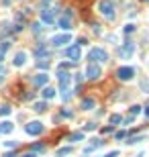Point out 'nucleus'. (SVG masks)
Returning a JSON list of instances; mask_svg holds the SVG:
<instances>
[{"label":"nucleus","mask_w":149,"mask_h":157,"mask_svg":"<svg viewBox=\"0 0 149 157\" xmlns=\"http://www.w3.org/2000/svg\"><path fill=\"white\" fill-rule=\"evenodd\" d=\"M98 10H100V14H102L104 19L112 21L115 19V2L112 0H100L98 2Z\"/></svg>","instance_id":"f257e3e1"},{"label":"nucleus","mask_w":149,"mask_h":157,"mask_svg":"<svg viewBox=\"0 0 149 157\" xmlns=\"http://www.w3.org/2000/svg\"><path fill=\"white\" fill-rule=\"evenodd\" d=\"M88 59L92 63H106L108 61V53L104 51L102 47H92L90 53H88Z\"/></svg>","instance_id":"f03ea898"},{"label":"nucleus","mask_w":149,"mask_h":157,"mask_svg":"<svg viewBox=\"0 0 149 157\" xmlns=\"http://www.w3.org/2000/svg\"><path fill=\"white\" fill-rule=\"evenodd\" d=\"M72 19H74V8H66V10H63V14L59 16V21H57L59 29L68 33L69 29H72Z\"/></svg>","instance_id":"7ed1b4c3"},{"label":"nucleus","mask_w":149,"mask_h":157,"mask_svg":"<svg viewBox=\"0 0 149 157\" xmlns=\"http://www.w3.org/2000/svg\"><path fill=\"white\" fill-rule=\"evenodd\" d=\"M69 41H72V35L69 33H59V35H53L49 39V45L51 47H68Z\"/></svg>","instance_id":"20e7f679"},{"label":"nucleus","mask_w":149,"mask_h":157,"mask_svg":"<svg viewBox=\"0 0 149 157\" xmlns=\"http://www.w3.org/2000/svg\"><path fill=\"white\" fill-rule=\"evenodd\" d=\"M116 78L121 80V82H131V80L135 78V67L131 65H121L116 69Z\"/></svg>","instance_id":"39448f33"},{"label":"nucleus","mask_w":149,"mask_h":157,"mask_svg":"<svg viewBox=\"0 0 149 157\" xmlns=\"http://www.w3.org/2000/svg\"><path fill=\"white\" fill-rule=\"evenodd\" d=\"M133 53H135V43H133L131 39L125 41V43L118 47V57H121V59H131Z\"/></svg>","instance_id":"423d86ee"},{"label":"nucleus","mask_w":149,"mask_h":157,"mask_svg":"<svg viewBox=\"0 0 149 157\" xmlns=\"http://www.w3.org/2000/svg\"><path fill=\"white\" fill-rule=\"evenodd\" d=\"M63 55L68 57L69 61H80V57H82V51H80V45L76 43V45H68L66 49H63Z\"/></svg>","instance_id":"0eeeda50"},{"label":"nucleus","mask_w":149,"mask_h":157,"mask_svg":"<svg viewBox=\"0 0 149 157\" xmlns=\"http://www.w3.org/2000/svg\"><path fill=\"white\" fill-rule=\"evenodd\" d=\"M45 131V126H43V123H39V121H31V123L25 126V133L31 135V137H37V135H41Z\"/></svg>","instance_id":"6e6552de"},{"label":"nucleus","mask_w":149,"mask_h":157,"mask_svg":"<svg viewBox=\"0 0 149 157\" xmlns=\"http://www.w3.org/2000/svg\"><path fill=\"white\" fill-rule=\"evenodd\" d=\"M102 76V69H100V65L98 63H88V67H86V78L88 80H98Z\"/></svg>","instance_id":"1a4fd4ad"},{"label":"nucleus","mask_w":149,"mask_h":157,"mask_svg":"<svg viewBox=\"0 0 149 157\" xmlns=\"http://www.w3.org/2000/svg\"><path fill=\"white\" fill-rule=\"evenodd\" d=\"M57 78H59V88L68 90L69 82H72V74H69L68 69H57Z\"/></svg>","instance_id":"9d476101"},{"label":"nucleus","mask_w":149,"mask_h":157,"mask_svg":"<svg viewBox=\"0 0 149 157\" xmlns=\"http://www.w3.org/2000/svg\"><path fill=\"white\" fill-rule=\"evenodd\" d=\"M55 8H51V6H47L41 10V22H45V25H53L55 22Z\"/></svg>","instance_id":"9b49d317"},{"label":"nucleus","mask_w":149,"mask_h":157,"mask_svg":"<svg viewBox=\"0 0 149 157\" xmlns=\"http://www.w3.org/2000/svg\"><path fill=\"white\" fill-rule=\"evenodd\" d=\"M33 86H37V88H45L47 82H49V76H47V71H41V74H37V76H33Z\"/></svg>","instance_id":"f8f14e48"},{"label":"nucleus","mask_w":149,"mask_h":157,"mask_svg":"<svg viewBox=\"0 0 149 157\" xmlns=\"http://www.w3.org/2000/svg\"><path fill=\"white\" fill-rule=\"evenodd\" d=\"M25 63H27V53H25V51H19V53H14L12 65H14V67H23Z\"/></svg>","instance_id":"ddd939ff"},{"label":"nucleus","mask_w":149,"mask_h":157,"mask_svg":"<svg viewBox=\"0 0 149 157\" xmlns=\"http://www.w3.org/2000/svg\"><path fill=\"white\" fill-rule=\"evenodd\" d=\"M33 55L37 59H41V57H49V51H47V45H37V49L33 51Z\"/></svg>","instance_id":"4468645a"},{"label":"nucleus","mask_w":149,"mask_h":157,"mask_svg":"<svg viewBox=\"0 0 149 157\" xmlns=\"http://www.w3.org/2000/svg\"><path fill=\"white\" fill-rule=\"evenodd\" d=\"M12 129H14V124H12L10 121H0V135L12 133Z\"/></svg>","instance_id":"2eb2a0df"},{"label":"nucleus","mask_w":149,"mask_h":157,"mask_svg":"<svg viewBox=\"0 0 149 157\" xmlns=\"http://www.w3.org/2000/svg\"><path fill=\"white\" fill-rule=\"evenodd\" d=\"M94 106H96L94 98H84V100L80 102V108H82V110H92Z\"/></svg>","instance_id":"dca6fc26"},{"label":"nucleus","mask_w":149,"mask_h":157,"mask_svg":"<svg viewBox=\"0 0 149 157\" xmlns=\"http://www.w3.org/2000/svg\"><path fill=\"white\" fill-rule=\"evenodd\" d=\"M41 94H43V98H45V102H47V100H51V98L55 96V90L51 88V86H45V88H43V92H41Z\"/></svg>","instance_id":"f3484780"},{"label":"nucleus","mask_w":149,"mask_h":157,"mask_svg":"<svg viewBox=\"0 0 149 157\" xmlns=\"http://www.w3.org/2000/svg\"><path fill=\"white\" fill-rule=\"evenodd\" d=\"M49 65H51L49 57H41V59H37V67H39V69H49Z\"/></svg>","instance_id":"a211bd4d"},{"label":"nucleus","mask_w":149,"mask_h":157,"mask_svg":"<svg viewBox=\"0 0 149 157\" xmlns=\"http://www.w3.org/2000/svg\"><path fill=\"white\" fill-rule=\"evenodd\" d=\"M78 141H84V133L82 131H76V133L69 135V143H78Z\"/></svg>","instance_id":"6ab92c4d"},{"label":"nucleus","mask_w":149,"mask_h":157,"mask_svg":"<svg viewBox=\"0 0 149 157\" xmlns=\"http://www.w3.org/2000/svg\"><path fill=\"white\" fill-rule=\"evenodd\" d=\"M141 141H145V137H143V135H135V137H127V143H129V145H137V143H141Z\"/></svg>","instance_id":"aec40b11"},{"label":"nucleus","mask_w":149,"mask_h":157,"mask_svg":"<svg viewBox=\"0 0 149 157\" xmlns=\"http://www.w3.org/2000/svg\"><path fill=\"white\" fill-rule=\"evenodd\" d=\"M123 121H125V118H123L121 114H110V124H112V126H116V124H121Z\"/></svg>","instance_id":"412c9836"},{"label":"nucleus","mask_w":149,"mask_h":157,"mask_svg":"<svg viewBox=\"0 0 149 157\" xmlns=\"http://www.w3.org/2000/svg\"><path fill=\"white\" fill-rule=\"evenodd\" d=\"M45 108H47V102H35V104H33V110L35 112H45Z\"/></svg>","instance_id":"4be33fe9"},{"label":"nucleus","mask_w":149,"mask_h":157,"mask_svg":"<svg viewBox=\"0 0 149 157\" xmlns=\"http://www.w3.org/2000/svg\"><path fill=\"white\" fill-rule=\"evenodd\" d=\"M31 31H33L35 35H39L43 31V22H33V25H31Z\"/></svg>","instance_id":"5701e85b"},{"label":"nucleus","mask_w":149,"mask_h":157,"mask_svg":"<svg viewBox=\"0 0 149 157\" xmlns=\"http://www.w3.org/2000/svg\"><path fill=\"white\" fill-rule=\"evenodd\" d=\"M10 112H12V108L8 104H2V106H0V116H8Z\"/></svg>","instance_id":"b1692460"},{"label":"nucleus","mask_w":149,"mask_h":157,"mask_svg":"<svg viewBox=\"0 0 149 157\" xmlns=\"http://www.w3.org/2000/svg\"><path fill=\"white\" fill-rule=\"evenodd\" d=\"M10 49V41L6 39V41H0V53H6Z\"/></svg>","instance_id":"393cba45"},{"label":"nucleus","mask_w":149,"mask_h":157,"mask_svg":"<svg viewBox=\"0 0 149 157\" xmlns=\"http://www.w3.org/2000/svg\"><path fill=\"white\" fill-rule=\"evenodd\" d=\"M133 31H135V25H133V22H127L125 27H123V33L125 35H131Z\"/></svg>","instance_id":"a878e982"},{"label":"nucleus","mask_w":149,"mask_h":157,"mask_svg":"<svg viewBox=\"0 0 149 157\" xmlns=\"http://www.w3.org/2000/svg\"><path fill=\"white\" fill-rule=\"evenodd\" d=\"M31 151H33V153H43V151H45V145H41V143H35V145L31 147Z\"/></svg>","instance_id":"bb28decb"},{"label":"nucleus","mask_w":149,"mask_h":157,"mask_svg":"<svg viewBox=\"0 0 149 157\" xmlns=\"http://www.w3.org/2000/svg\"><path fill=\"white\" fill-rule=\"evenodd\" d=\"M69 98H72V90H61V100L63 102H69Z\"/></svg>","instance_id":"cd10ccee"},{"label":"nucleus","mask_w":149,"mask_h":157,"mask_svg":"<svg viewBox=\"0 0 149 157\" xmlns=\"http://www.w3.org/2000/svg\"><path fill=\"white\" fill-rule=\"evenodd\" d=\"M129 112H131L133 116H137L139 112H141V106H139V104H135V106H131V108H129Z\"/></svg>","instance_id":"c85d7f7f"},{"label":"nucleus","mask_w":149,"mask_h":157,"mask_svg":"<svg viewBox=\"0 0 149 157\" xmlns=\"http://www.w3.org/2000/svg\"><path fill=\"white\" fill-rule=\"evenodd\" d=\"M72 63H74V61H61L57 69H69V67H72Z\"/></svg>","instance_id":"c756f323"},{"label":"nucleus","mask_w":149,"mask_h":157,"mask_svg":"<svg viewBox=\"0 0 149 157\" xmlns=\"http://www.w3.org/2000/svg\"><path fill=\"white\" fill-rule=\"evenodd\" d=\"M115 137L118 139V141H123V139H127V137H129V133H125V131H118V133H116Z\"/></svg>","instance_id":"7c9ffc66"},{"label":"nucleus","mask_w":149,"mask_h":157,"mask_svg":"<svg viewBox=\"0 0 149 157\" xmlns=\"http://www.w3.org/2000/svg\"><path fill=\"white\" fill-rule=\"evenodd\" d=\"M84 78H86V76H82V74H76V84H78V88L82 86V82H84Z\"/></svg>","instance_id":"2f4dec72"},{"label":"nucleus","mask_w":149,"mask_h":157,"mask_svg":"<svg viewBox=\"0 0 149 157\" xmlns=\"http://www.w3.org/2000/svg\"><path fill=\"white\" fill-rule=\"evenodd\" d=\"M16 145H19L16 141H6L4 143V147H8V149H16Z\"/></svg>","instance_id":"473e14b6"},{"label":"nucleus","mask_w":149,"mask_h":157,"mask_svg":"<svg viewBox=\"0 0 149 157\" xmlns=\"http://www.w3.org/2000/svg\"><path fill=\"white\" fill-rule=\"evenodd\" d=\"M69 151H72V147H61V149H59V157H61V155H68Z\"/></svg>","instance_id":"72a5a7b5"},{"label":"nucleus","mask_w":149,"mask_h":157,"mask_svg":"<svg viewBox=\"0 0 149 157\" xmlns=\"http://www.w3.org/2000/svg\"><path fill=\"white\" fill-rule=\"evenodd\" d=\"M123 123H125V124H133V123H135V116H133V114H129V116H127Z\"/></svg>","instance_id":"f704fd0d"},{"label":"nucleus","mask_w":149,"mask_h":157,"mask_svg":"<svg viewBox=\"0 0 149 157\" xmlns=\"http://www.w3.org/2000/svg\"><path fill=\"white\" fill-rule=\"evenodd\" d=\"M141 88H143L145 94H149V82H143V84H141Z\"/></svg>","instance_id":"c9c22d12"},{"label":"nucleus","mask_w":149,"mask_h":157,"mask_svg":"<svg viewBox=\"0 0 149 157\" xmlns=\"http://www.w3.org/2000/svg\"><path fill=\"white\" fill-rule=\"evenodd\" d=\"M84 129H86V131H94V129H96V124H94V123H88Z\"/></svg>","instance_id":"e433bc0d"},{"label":"nucleus","mask_w":149,"mask_h":157,"mask_svg":"<svg viewBox=\"0 0 149 157\" xmlns=\"http://www.w3.org/2000/svg\"><path fill=\"white\" fill-rule=\"evenodd\" d=\"M61 116H63V118H72V112L69 110H61Z\"/></svg>","instance_id":"4c0bfd02"},{"label":"nucleus","mask_w":149,"mask_h":157,"mask_svg":"<svg viewBox=\"0 0 149 157\" xmlns=\"http://www.w3.org/2000/svg\"><path fill=\"white\" fill-rule=\"evenodd\" d=\"M51 2H53V0H41V6H43V8H47Z\"/></svg>","instance_id":"58836bf2"},{"label":"nucleus","mask_w":149,"mask_h":157,"mask_svg":"<svg viewBox=\"0 0 149 157\" xmlns=\"http://www.w3.org/2000/svg\"><path fill=\"white\" fill-rule=\"evenodd\" d=\"M112 131H115V126H104L102 129V133H112Z\"/></svg>","instance_id":"ea45409f"},{"label":"nucleus","mask_w":149,"mask_h":157,"mask_svg":"<svg viewBox=\"0 0 149 157\" xmlns=\"http://www.w3.org/2000/svg\"><path fill=\"white\" fill-rule=\"evenodd\" d=\"M116 155H118V151H116V149H115V151H110V153H106V155H104V157H116Z\"/></svg>","instance_id":"a19ab883"},{"label":"nucleus","mask_w":149,"mask_h":157,"mask_svg":"<svg viewBox=\"0 0 149 157\" xmlns=\"http://www.w3.org/2000/svg\"><path fill=\"white\" fill-rule=\"evenodd\" d=\"M143 114H145V118H149V106H145V110H143Z\"/></svg>","instance_id":"79ce46f5"},{"label":"nucleus","mask_w":149,"mask_h":157,"mask_svg":"<svg viewBox=\"0 0 149 157\" xmlns=\"http://www.w3.org/2000/svg\"><path fill=\"white\" fill-rule=\"evenodd\" d=\"M23 157H37V155H35L33 151H31V153H27V155H23Z\"/></svg>","instance_id":"37998d69"},{"label":"nucleus","mask_w":149,"mask_h":157,"mask_svg":"<svg viewBox=\"0 0 149 157\" xmlns=\"http://www.w3.org/2000/svg\"><path fill=\"white\" fill-rule=\"evenodd\" d=\"M2 4H4V6H8V4H10V0H2Z\"/></svg>","instance_id":"c03bdc74"},{"label":"nucleus","mask_w":149,"mask_h":157,"mask_svg":"<svg viewBox=\"0 0 149 157\" xmlns=\"http://www.w3.org/2000/svg\"><path fill=\"white\" fill-rule=\"evenodd\" d=\"M2 61H4V53H0V63H2Z\"/></svg>","instance_id":"a18cd8bd"},{"label":"nucleus","mask_w":149,"mask_h":157,"mask_svg":"<svg viewBox=\"0 0 149 157\" xmlns=\"http://www.w3.org/2000/svg\"><path fill=\"white\" fill-rule=\"evenodd\" d=\"M137 157H145V153H139V155Z\"/></svg>","instance_id":"49530a36"},{"label":"nucleus","mask_w":149,"mask_h":157,"mask_svg":"<svg viewBox=\"0 0 149 157\" xmlns=\"http://www.w3.org/2000/svg\"><path fill=\"white\" fill-rule=\"evenodd\" d=\"M2 80H4V78H2V74H0V84H2Z\"/></svg>","instance_id":"de8ad7c7"},{"label":"nucleus","mask_w":149,"mask_h":157,"mask_svg":"<svg viewBox=\"0 0 149 157\" xmlns=\"http://www.w3.org/2000/svg\"><path fill=\"white\" fill-rule=\"evenodd\" d=\"M145 2H149V0H145Z\"/></svg>","instance_id":"09e8293b"}]
</instances>
